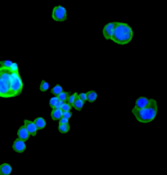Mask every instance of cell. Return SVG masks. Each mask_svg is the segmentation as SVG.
Masks as SVG:
<instances>
[{
	"instance_id": "cell-1",
	"label": "cell",
	"mask_w": 167,
	"mask_h": 175,
	"mask_svg": "<svg viewBox=\"0 0 167 175\" xmlns=\"http://www.w3.org/2000/svg\"><path fill=\"white\" fill-rule=\"evenodd\" d=\"M158 112L157 102L154 99H150L149 104L144 108L133 107L132 113L136 120L141 123H149L155 119Z\"/></svg>"
},
{
	"instance_id": "cell-2",
	"label": "cell",
	"mask_w": 167,
	"mask_h": 175,
	"mask_svg": "<svg viewBox=\"0 0 167 175\" xmlns=\"http://www.w3.org/2000/svg\"><path fill=\"white\" fill-rule=\"evenodd\" d=\"M133 38V30L127 23L115 22V27L111 40L119 45H125L131 42Z\"/></svg>"
},
{
	"instance_id": "cell-3",
	"label": "cell",
	"mask_w": 167,
	"mask_h": 175,
	"mask_svg": "<svg viewBox=\"0 0 167 175\" xmlns=\"http://www.w3.org/2000/svg\"><path fill=\"white\" fill-rule=\"evenodd\" d=\"M10 77H11V71L8 68L0 66V97L2 98L14 97L10 89Z\"/></svg>"
},
{
	"instance_id": "cell-4",
	"label": "cell",
	"mask_w": 167,
	"mask_h": 175,
	"mask_svg": "<svg viewBox=\"0 0 167 175\" xmlns=\"http://www.w3.org/2000/svg\"><path fill=\"white\" fill-rule=\"evenodd\" d=\"M10 89L15 96L21 94L23 90V81L19 75V72H11V77H10Z\"/></svg>"
},
{
	"instance_id": "cell-5",
	"label": "cell",
	"mask_w": 167,
	"mask_h": 175,
	"mask_svg": "<svg viewBox=\"0 0 167 175\" xmlns=\"http://www.w3.org/2000/svg\"><path fill=\"white\" fill-rule=\"evenodd\" d=\"M52 19L54 21L57 22H63L67 19V10L64 6L61 5H58V6H55L52 10Z\"/></svg>"
},
{
	"instance_id": "cell-6",
	"label": "cell",
	"mask_w": 167,
	"mask_h": 175,
	"mask_svg": "<svg viewBox=\"0 0 167 175\" xmlns=\"http://www.w3.org/2000/svg\"><path fill=\"white\" fill-rule=\"evenodd\" d=\"M114 27H115V22H109L103 27L102 34L106 40H111V38H112Z\"/></svg>"
},
{
	"instance_id": "cell-7",
	"label": "cell",
	"mask_w": 167,
	"mask_h": 175,
	"mask_svg": "<svg viewBox=\"0 0 167 175\" xmlns=\"http://www.w3.org/2000/svg\"><path fill=\"white\" fill-rule=\"evenodd\" d=\"M12 148L15 152L17 153H23L25 151V149H26V144H25V141L19 139H15L14 142H13V145H12Z\"/></svg>"
},
{
	"instance_id": "cell-8",
	"label": "cell",
	"mask_w": 167,
	"mask_h": 175,
	"mask_svg": "<svg viewBox=\"0 0 167 175\" xmlns=\"http://www.w3.org/2000/svg\"><path fill=\"white\" fill-rule=\"evenodd\" d=\"M24 126H25V128L27 129V131L29 132L30 136H35V135H36V133H37V130H38V129H37L36 125L34 124L33 121H30V120L25 119V120H24Z\"/></svg>"
},
{
	"instance_id": "cell-9",
	"label": "cell",
	"mask_w": 167,
	"mask_h": 175,
	"mask_svg": "<svg viewBox=\"0 0 167 175\" xmlns=\"http://www.w3.org/2000/svg\"><path fill=\"white\" fill-rule=\"evenodd\" d=\"M17 136H18L19 139H21L23 141H27L29 139V137H30V134H29V132L27 131L26 128H25V126L23 125L18 129Z\"/></svg>"
},
{
	"instance_id": "cell-10",
	"label": "cell",
	"mask_w": 167,
	"mask_h": 175,
	"mask_svg": "<svg viewBox=\"0 0 167 175\" xmlns=\"http://www.w3.org/2000/svg\"><path fill=\"white\" fill-rule=\"evenodd\" d=\"M150 102V99L147 97H139V98L136 99L135 101V106L136 108H144L146 107Z\"/></svg>"
},
{
	"instance_id": "cell-11",
	"label": "cell",
	"mask_w": 167,
	"mask_h": 175,
	"mask_svg": "<svg viewBox=\"0 0 167 175\" xmlns=\"http://www.w3.org/2000/svg\"><path fill=\"white\" fill-rule=\"evenodd\" d=\"M12 172V167L8 163H3L0 165V175H9Z\"/></svg>"
},
{
	"instance_id": "cell-12",
	"label": "cell",
	"mask_w": 167,
	"mask_h": 175,
	"mask_svg": "<svg viewBox=\"0 0 167 175\" xmlns=\"http://www.w3.org/2000/svg\"><path fill=\"white\" fill-rule=\"evenodd\" d=\"M34 124L36 125L37 129L38 130H42L45 128V126H46V121H45V119L43 117H37L34 119Z\"/></svg>"
},
{
	"instance_id": "cell-13",
	"label": "cell",
	"mask_w": 167,
	"mask_h": 175,
	"mask_svg": "<svg viewBox=\"0 0 167 175\" xmlns=\"http://www.w3.org/2000/svg\"><path fill=\"white\" fill-rule=\"evenodd\" d=\"M62 110L61 109H56V108H53L52 111H51V114H50V116H51V118L53 120H59L60 118L62 117Z\"/></svg>"
},
{
	"instance_id": "cell-14",
	"label": "cell",
	"mask_w": 167,
	"mask_h": 175,
	"mask_svg": "<svg viewBox=\"0 0 167 175\" xmlns=\"http://www.w3.org/2000/svg\"><path fill=\"white\" fill-rule=\"evenodd\" d=\"M83 106H84V102H83L81 99H79V98H78V96H77V98L75 99V100H74V102H73L72 107H74L76 110L80 111V110H82Z\"/></svg>"
},
{
	"instance_id": "cell-15",
	"label": "cell",
	"mask_w": 167,
	"mask_h": 175,
	"mask_svg": "<svg viewBox=\"0 0 167 175\" xmlns=\"http://www.w3.org/2000/svg\"><path fill=\"white\" fill-rule=\"evenodd\" d=\"M87 101H89V102H91V103H92V102H94L96 99H97V93H96V91H93V90H91V91H88L87 93Z\"/></svg>"
},
{
	"instance_id": "cell-16",
	"label": "cell",
	"mask_w": 167,
	"mask_h": 175,
	"mask_svg": "<svg viewBox=\"0 0 167 175\" xmlns=\"http://www.w3.org/2000/svg\"><path fill=\"white\" fill-rule=\"evenodd\" d=\"M69 130H70L69 123H66V124H59L58 125V131L60 133H67Z\"/></svg>"
},
{
	"instance_id": "cell-17",
	"label": "cell",
	"mask_w": 167,
	"mask_h": 175,
	"mask_svg": "<svg viewBox=\"0 0 167 175\" xmlns=\"http://www.w3.org/2000/svg\"><path fill=\"white\" fill-rule=\"evenodd\" d=\"M63 91V88H62V86L61 85H59V84H56L55 85L53 88L51 89V93L55 96H57L59 93H61V92Z\"/></svg>"
},
{
	"instance_id": "cell-18",
	"label": "cell",
	"mask_w": 167,
	"mask_h": 175,
	"mask_svg": "<svg viewBox=\"0 0 167 175\" xmlns=\"http://www.w3.org/2000/svg\"><path fill=\"white\" fill-rule=\"evenodd\" d=\"M69 95H70L69 92H67V91H62L61 93H59V94L57 95V97H58L59 100H62V101L65 102V101H67Z\"/></svg>"
},
{
	"instance_id": "cell-19",
	"label": "cell",
	"mask_w": 167,
	"mask_h": 175,
	"mask_svg": "<svg viewBox=\"0 0 167 175\" xmlns=\"http://www.w3.org/2000/svg\"><path fill=\"white\" fill-rule=\"evenodd\" d=\"M39 88H40V91H42V92H45V91H47L49 88H50V86H49V83L47 81H45V80H42L41 81V83H40V86H39Z\"/></svg>"
},
{
	"instance_id": "cell-20",
	"label": "cell",
	"mask_w": 167,
	"mask_h": 175,
	"mask_svg": "<svg viewBox=\"0 0 167 175\" xmlns=\"http://www.w3.org/2000/svg\"><path fill=\"white\" fill-rule=\"evenodd\" d=\"M12 64V61L10 60H3V61H0V66L1 67H4V68H10V66Z\"/></svg>"
},
{
	"instance_id": "cell-21",
	"label": "cell",
	"mask_w": 167,
	"mask_h": 175,
	"mask_svg": "<svg viewBox=\"0 0 167 175\" xmlns=\"http://www.w3.org/2000/svg\"><path fill=\"white\" fill-rule=\"evenodd\" d=\"M58 100H59V99H58V97L54 95V96L52 97V98L49 100V106L53 109V108L55 107V105H56V103H57V101H58Z\"/></svg>"
},
{
	"instance_id": "cell-22",
	"label": "cell",
	"mask_w": 167,
	"mask_h": 175,
	"mask_svg": "<svg viewBox=\"0 0 167 175\" xmlns=\"http://www.w3.org/2000/svg\"><path fill=\"white\" fill-rule=\"evenodd\" d=\"M77 96H78V94L77 93H73L72 95H69L68 96V99H67V102L72 106V104H73V102H74V100L77 98Z\"/></svg>"
},
{
	"instance_id": "cell-23",
	"label": "cell",
	"mask_w": 167,
	"mask_h": 175,
	"mask_svg": "<svg viewBox=\"0 0 167 175\" xmlns=\"http://www.w3.org/2000/svg\"><path fill=\"white\" fill-rule=\"evenodd\" d=\"M71 108H72V106L70 105L67 101H65L63 103V105L61 106V110L62 111H70V110H71Z\"/></svg>"
},
{
	"instance_id": "cell-24",
	"label": "cell",
	"mask_w": 167,
	"mask_h": 175,
	"mask_svg": "<svg viewBox=\"0 0 167 175\" xmlns=\"http://www.w3.org/2000/svg\"><path fill=\"white\" fill-rule=\"evenodd\" d=\"M9 70L11 72H18L19 71V68H18V64L16 62H12L11 66H10Z\"/></svg>"
},
{
	"instance_id": "cell-25",
	"label": "cell",
	"mask_w": 167,
	"mask_h": 175,
	"mask_svg": "<svg viewBox=\"0 0 167 175\" xmlns=\"http://www.w3.org/2000/svg\"><path fill=\"white\" fill-rule=\"evenodd\" d=\"M62 117H65V118H67V119H70V118L72 117L71 110H70V111H63L62 112Z\"/></svg>"
},
{
	"instance_id": "cell-26",
	"label": "cell",
	"mask_w": 167,
	"mask_h": 175,
	"mask_svg": "<svg viewBox=\"0 0 167 175\" xmlns=\"http://www.w3.org/2000/svg\"><path fill=\"white\" fill-rule=\"evenodd\" d=\"M78 98L81 99L83 102L87 101V94H86V93H79L78 94Z\"/></svg>"
},
{
	"instance_id": "cell-27",
	"label": "cell",
	"mask_w": 167,
	"mask_h": 175,
	"mask_svg": "<svg viewBox=\"0 0 167 175\" xmlns=\"http://www.w3.org/2000/svg\"><path fill=\"white\" fill-rule=\"evenodd\" d=\"M58 121H59V124H66V123H69V119H67V118H65V117H61Z\"/></svg>"
},
{
	"instance_id": "cell-28",
	"label": "cell",
	"mask_w": 167,
	"mask_h": 175,
	"mask_svg": "<svg viewBox=\"0 0 167 175\" xmlns=\"http://www.w3.org/2000/svg\"><path fill=\"white\" fill-rule=\"evenodd\" d=\"M63 103H64V101H62V100H58V101H57V103H56V105H55L54 108H56V109H61V106L63 105Z\"/></svg>"
}]
</instances>
